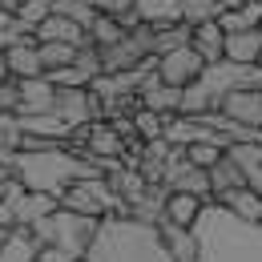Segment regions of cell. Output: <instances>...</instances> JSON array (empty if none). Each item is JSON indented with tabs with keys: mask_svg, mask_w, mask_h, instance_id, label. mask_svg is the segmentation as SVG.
I'll use <instances>...</instances> for the list:
<instances>
[{
	"mask_svg": "<svg viewBox=\"0 0 262 262\" xmlns=\"http://www.w3.org/2000/svg\"><path fill=\"white\" fill-rule=\"evenodd\" d=\"M85 262H169V254L162 250L154 226H141L133 218H101Z\"/></svg>",
	"mask_w": 262,
	"mask_h": 262,
	"instance_id": "obj_1",
	"label": "cell"
},
{
	"mask_svg": "<svg viewBox=\"0 0 262 262\" xmlns=\"http://www.w3.org/2000/svg\"><path fill=\"white\" fill-rule=\"evenodd\" d=\"M97 226L101 222H93V218L69 214V210L57 206L49 218H40L36 226H29V234L36 238V246H57V250H65L69 258H85V250L97 238Z\"/></svg>",
	"mask_w": 262,
	"mask_h": 262,
	"instance_id": "obj_2",
	"label": "cell"
},
{
	"mask_svg": "<svg viewBox=\"0 0 262 262\" xmlns=\"http://www.w3.org/2000/svg\"><path fill=\"white\" fill-rule=\"evenodd\" d=\"M154 73H158V81L169 85V89H186V85H194L198 77L206 73V61L186 45V49H173V53L158 57V69H154Z\"/></svg>",
	"mask_w": 262,
	"mask_h": 262,
	"instance_id": "obj_3",
	"label": "cell"
},
{
	"mask_svg": "<svg viewBox=\"0 0 262 262\" xmlns=\"http://www.w3.org/2000/svg\"><path fill=\"white\" fill-rule=\"evenodd\" d=\"M165 190H169V194H190V198H198V202L210 206V173H206V169H194V165L186 162V154H182L178 162L169 165V173H165Z\"/></svg>",
	"mask_w": 262,
	"mask_h": 262,
	"instance_id": "obj_4",
	"label": "cell"
},
{
	"mask_svg": "<svg viewBox=\"0 0 262 262\" xmlns=\"http://www.w3.org/2000/svg\"><path fill=\"white\" fill-rule=\"evenodd\" d=\"M158 238H162V250L169 254V262H198L202 258V238L198 230H182L169 226V222H158Z\"/></svg>",
	"mask_w": 262,
	"mask_h": 262,
	"instance_id": "obj_5",
	"label": "cell"
},
{
	"mask_svg": "<svg viewBox=\"0 0 262 262\" xmlns=\"http://www.w3.org/2000/svg\"><path fill=\"white\" fill-rule=\"evenodd\" d=\"M178 101H182V89H169L158 81V73H149L137 89V109H149L158 117H173L178 113Z\"/></svg>",
	"mask_w": 262,
	"mask_h": 262,
	"instance_id": "obj_6",
	"label": "cell"
},
{
	"mask_svg": "<svg viewBox=\"0 0 262 262\" xmlns=\"http://www.w3.org/2000/svg\"><path fill=\"white\" fill-rule=\"evenodd\" d=\"M262 57V29L254 33H226V45H222V61L238 69H254Z\"/></svg>",
	"mask_w": 262,
	"mask_h": 262,
	"instance_id": "obj_7",
	"label": "cell"
},
{
	"mask_svg": "<svg viewBox=\"0 0 262 262\" xmlns=\"http://www.w3.org/2000/svg\"><path fill=\"white\" fill-rule=\"evenodd\" d=\"M33 40L36 45H77V49H81V45H85V29L73 25L69 16H57V12H53L49 20H40L33 29Z\"/></svg>",
	"mask_w": 262,
	"mask_h": 262,
	"instance_id": "obj_8",
	"label": "cell"
},
{
	"mask_svg": "<svg viewBox=\"0 0 262 262\" xmlns=\"http://www.w3.org/2000/svg\"><path fill=\"white\" fill-rule=\"evenodd\" d=\"M238 190H250V182H246V173H242V169L222 154V162L210 169V206H218L222 198L238 194Z\"/></svg>",
	"mask_w": 262,
	"mask_h": 262,
	"instance_id": "obj_9",
	"label": "cell"
},
{
	"mask_svg": "<svg viewBox=\"0 0 262 262\" xmlns=\"http://www.w3.org/2000/svg\"><path fill=\"white\" fill-rule=\"evenodd\" d=\"M20 89V113L16 117H36V113H53V101H57V89L45 81V77H33V81H16Z\"/></svg>",
	"mask_w": 262,
	"mask_h": 262,
	"instance_id": "obj_10",
	"label": "cell"
},
{
	"mask_svg": "<svg viewBox=\"0 0 262 262\" xmlns=\"http://www.w3.org/2000/svg\"><path fill=\"white\" fill-rule=\"evenodd\" d=\"M218 210L230 214L234 222H242V226H262V194L258 190H238V194L222 198Z\"/></svg>",
	"mask_w": 262,
	"mask_h": 262,
	"instance_id": "obj_11",
	"label": "cell"
},
{
	"mask_svg": "<svg viewBox=\"0 0 262 262\" xmlns=\"http://www.w3.org/2000/svg\"><path fill=\"white\" fill-rule=\"evenodd\" d=\"M4 69L12 81H33V77H45L40 73V57H36V40H20L4 53Z\"/></svg>",
	"mask_w": 262,
	"mask_h": 262,
	"instance_id": "obj_12",
	"label": "cell"
},
{
	"mask_svg": "<svg viewBox=\"0 0 262 262\" xmlns=\"http://www.w3.org/2000/svg\"><path fill=\"white\" fill-rule=\"evenodd\" d=\"M133 16L149 29L182 25V0H133Z\"/></svg>",
	"mask_w": 262,
	"mask_h": 262,
	"instance_id": "obj_13",
	"label": "cell"
},
{
	"mask_svg": "<svg viewBox=\"0 0 262 262\" xmlns=\"http://www.w3.org/2000/svg\"><path fill=\"white\" fill-rule=\"evenodd\" d=\"M222 45H226V33L218 29V20L190 29V49H194L206 65H222Z\"/></svg>",
	"mask_w": 262,
	"mask_h": 262,
	"instance_id": "obj_14",
	"label": "cell"
},
{
	"mask_svg": "<svg viewBox=\"0 0 262 262\" xmlns=\"http://www.w3.org/2000/svg\"><path fill=\"white\" fill-rule=\"evenodd\" d=\"M202 210H206V202H198V198H190V194H169V198H165V210H162V222L182 226V230H194L198 218H202Z\"/></svg>",
	"mask_w": 262,
	"mask_h": 262,
	"instance_id": "obj_15",
	"label": "cell"
},
{
	"mask_svg": "<svg viewBox=\"0 0 262 262\" xmlns=\"http://www.w3.org/2000/svg\"><path fill=\"white\" fill-rule=\"evenodd\" d=\"M218 29L222 33H254V29H262V4L250 0V4L234 8V12H218Z\"/></svg>",
	"mask_w": 262,
	"mask_h": 262,
	"instance_id": "obj_16",
	"label": "cell"
},
{
	"mask_svg": "<svg viewBox=\"0 0 262 262\" xmlns=\"http://www.w3.org/2000/svg\"><path fill=\"white\" fill-rule=\"evenodd\" d=\"M0 262H36V238L29 230H8L0 242Z\"/></svg>",
	"mask_w": 262,
	"mask_h": 262,
	"instance_id": "obj_17",
	"label": "cell"
},
{
	"mask_svg": "<svg viewBox=\"0 0 262 262\" xmlns=\"http://www.w3.org/2000/svg\"><path fill=\"white\" fill-rule=\"evenodd\" d=\"M36 57H40V73H57V69H69L77 61V45H36Z\"/></svg>",
	"mask_w": 262,
	"mask_h": 262,
	"instance_id": "obj_18",
	"label": "cell"
},
{
	"mask_svg": "<svg viewBox=\"0 0 262 262\" xmlns=\"http://www.w3.org/2000/svg\"><path fill=\"white\" fill-rule=\"evenodd\" d=\"M190 45V29L186 25H162L154 29V57H165L173 49H186Z\"/></svg>",
	"mask_w": 262,
	"mask_h": 262,
	"instance_id": "obj_19",
	"label": "cell"
},
{
	"mask_svg": "<svg viewBox=\"0 0 262 262\" xmlns=\"http://www.w3.org/2000/svg\"><path fill=\"white\" fill-rule=\"evenodd\" d=\"M129 121H133V137H137L141 145H149V141H162V133H165V117L149 113V109H137Z\"/></svg>",
	"mask_w": 262,
	"mask_h": 262,
	"instance_id": "obj_20",
	"label": "cell"
},
{
	"mask_svg": "<svg viewBox=\"0 0 262 262\" xmlns=\"http://www.w3.org/2000/svg\"><path fill=\"white\" fill-rule=\"evenodd\" d=\"M218 0H182V25L186 29H198V25H210L218 20Z\"/></svg>",
	"mask_w": 262,
	"mask_h": 262,
	"instance_id": "obj_21",
	"label": "cell"
},
{
	"mask_svg": "<svg viewBox=\"0 0 262 262\" xmlns=\"http://www.w3.org/2000/svg\"><path fill=\"white\" fill-rule=\"evenodd\" d=\"M222 154H226V149H222L218 141H194V145L186 149V162L194 165V169H206V173H210L214 165L222 162Z\"/></svg>",
	"mask_w": 262,
	"mask_h": 262,
	"instance_id": "obj_22",
	"label": "cell"
},
{
	"mask_svg": "<svg viewBox=\"0 0 262 262\" xmlns=\"http://www.w3.org/2000/svg\"><path fill=\"white\" fill-rule=\"evenodd\" d=\"M53 16V8H49V0H25L20 4V12H16V25H25L29 33H33L40 20H49Z\"/></svg>",
	"mask_w": 262,
	"mask_h": 262,
	"instance_id": "obj_23",
	"label": "cell"
},
{
	"mask_svg": "<svg viewBox=\"0 0 262 262\" xmlns=\"http://www.w3.org/2000/svg\"><path fill=\"white\" fill-rule=\"evenodd\" d=\"M20 4H25V0H0V12L16 20V12H20Z\"/></svg>",
	"mask_w": 262,
	"mask_h": 262,
	"instance_id": "obj_24",
	"label": "cell"
},
{
	"mask_svg": "<svg viewBox=\"0 0 262 262\" xmlns=\"http://www.w3.org/2000/svg\"><path fill=\"white\" fill-rule=\"evenodd\" d=\"M242 4H250V0H218L222 12H234V8H242Z\"/></svg>",
	"mask_w": 262,
	"mask_h": 262,
	"instance_id": "obj_25",
	"label": "cell"
},
{
	"mask_svg": "<svg viewBox=\"0 0 262 262\" xmlns=\"http://www.w3.org/2000/svg\"><path fill=\"white\" fill-rule=\"evenodd\" d=\"M0 202H4V182H0Z\"/></svg>",
	"mask_w": 262,
	"mask_h": 262,
	"instance_id": "obj_26",
	"label": "cell"
},
{
	"mask_svg": "<svg viewBox=\"0 0 262 262\" xmlns=\"http://www.w3.org/2000/svg\"><path fill=\"white\" fill-rule=\"evenodd\" d=\"M258 4H262V0H258Z\"/></svg>",
	"mask_w": 262,
	"mask_h": 262,
	"instance_id": "obj_27",
	"label": "cell"
}]
</instances>
